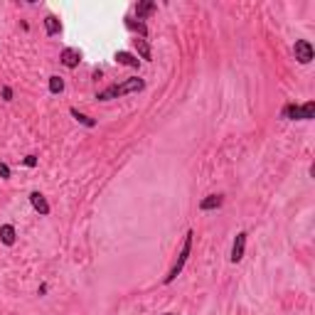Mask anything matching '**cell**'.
Returning a JSON list of instances; mask_svg holds the SVG:
<instances>
[{
	"label": "cell",
	"instance_id": "1",
	"mask_svg": "<svg viewBox=\"0 0 315 315\" xmlns=\"http://www.w3.org/2000/svg\"><path fill=\"white\" fill-rule=\"evenodd\" d=\"M143 89H146V81L141 76H130V79L121 81V84L106 86L104 92L96 94V99L99 101H111V99H118V96H126V94H133V92H143Z\"/></svg>",
	"mask_w": 315,
	"mask_h": 315
},
{
	"label": "cell",
	"instance_id": "2",
	"mask_svg": "<svg viewBox=\"0 0 315 315\" xmlns=\"http://www.w3.org/2000/svg\"><path fill=\"white\" fill-rule=\"evenodd\" d=\"M192 232H187L185 234V239H183V246H180V254H177V259H175V263L170 266V271H167V276L163 278V283L165 286H170L175 278L183 274V268H185V263H187V259H190V251H192Z\"/></svg>",
	"mask_w": 315,
	"mask_h": 315
},
{
	"label": "cell",
	"instance_id": "3",
	"mask_svg": "<svg viewBox=\"0 0 315 315\" xmlns=\"http://www.w3.org/2000/svg\"><path fill=\"white\" fill-rule=\"evenodd\" d=\"M281 116H283L286 121H313L315 118V101H305L303 106L288 104Z\"/></svg>",
	"mask_w": 315,
	"mask_h": 315
},
{
	"label": "cell",
	"instance_id": "4",
	"mask_svg": "<svg viewBox=\"0 0 315 315\" xmlns=\"http://www.w3.org/2000/svg\"><path fill=\"white\" fill-rule=\"evenodd\" d=\"M293 55H296V59L300 62V64H310L315 57V50L313 44L308 42V39H296V44H293Z\"/></svg>",
	"mask_w": 315,
	"mask_h": 315
},
{
	"label": "cell",
	"instance_id": "5",
	"mask_svg": "<svg viewBox=\"0 0 315 315\" xmlns=\"http://www.w3.org/2000/svg\"><path fill=\"white\" fill-rule=\"evenodd\" d=\"M246 232H239L237 234V239H234V244H232V254H229V261L232 263H239L241 259H244V249H246Z\"/></svg>",
	"mask_w": 315,
	"mask_h": 315
},
{
	"label": "cell",
	"instance_id": "6",
	"mask_svg": "<svg viewBox=\"0 0 315 315\" xmlns=\"http://www.w3.org/2000/svg\"><path fill=\"white\" fill-rule=\"evenodd\" d=\"M59 62H62L67 69H74V67H79V62H81V55H79V50H74V47H67V50H62Z\"/></svg>",
	"mask_w": 315,
	"mask_h": 315
},
{
	"label": "cell",
	"instance_id": "7",
	"mask_svg": "<svg viewBox=\"0 0 315 315\" xmlns=\"http://www.w3.org/2000/svg\"><path fill=\"white\" fill-rule=\"evenodd\" d=\"M30 202H32V207L37 209L42 217H47V214H50V202L44 200V195H39V192H32V195H30Z\"/></svg>",
	"mask_w": 315,
	"mask_h": 315
},
{
	"label": "cell",
	"instance_id": "8",
	"mask_svg": "<svg viewBox=\"0 0 315 315\" xmlns=\"http://www.w3.org/2000/svg\"><path fill=\"white\" fill-rule=\"evenodd\" d=\"M18 239V232H15V227L13 224H3L0 227V241L5 244V246H13Z\"/></svg>",
	"mask_w": 315,
	"mask_h": 315
},
{
	"label": "cell",
	"instance_id": "9",
	"mask_svg": "<svg viewBox=\"0 0 315 315\" xmlns=\"http://www.w3.org/2000/svg\"><path fill=\"white\" fill-rule=\"evenodd\" d=\"M222 204H224V195H209V197H204L202 202H200V209L209 212V209H219Z\"/></svg>",
	"mask_w": 315,
	"mask_h": 315
},
{
	"label": "cell",
	"instance_id": "10",
	"mask_svg": "<svg viewBox=\"0 0 315 315\" xmlns=\"http://www.w3.org/2000/svg\"><path fill=\"white\" fill-rule=\"evenodd\" d=\"M44 32H47L50 37H55V35L62 32V22H59L57 15H47V18H44Z\"/></svg>",
	"mask_w": 315,
	"mask_h": 315
},
{
	"label": "cell",
	"instance_id": "11",
	"mask_svg": "<svg viewBox=\"0 0 315 315\" xmlns=\"http://www.w3.org/2000/svg\"><path fill=\"white\" fill-rule=\"evenodd\" d=\"M118 64H123V67H133V69H138V64H141V59L136 55H130V52H116V57H113Z\"/></svg>",
	"mask_w": 315,
	"mask_h": 315
},
{
	"label": "cell",
	"instance_id": "12",
	"mask_svg": "<svg viewBox=\"0 0 315 315\" xmlns=\"http://www.w3.org/2000/svg\"><path fill=\"white\" fill-rule=\"evenodd\" d=\"M133 44H136V50H138V55L143 57L146 62H150L153 59V52H150V44L146 42V39L141 37V39H133Z\"/></svg>",
	"mask_w": 315,
	"mask_h": 315
},
{
	"label": "cell",
	"instance_id": "13",
	"mask_svg": "<svg viewBox=\"0 0 315 315\" xmlns=\"http://www.w3.org/2000/svg\"><path fill=\"white\" fill-rule=\"evenodd\" d=\"M69 113L74 116V118L79 121V123H81V126H86V128H94V126H96V121H94L92 116H86V113L76 111V109H69Z\"/></svg>",
	"mask_w": 315,
	"mask_h": 315
},
{
	"label": "cell",
	"instance_id": "14",
	"mask_svg": "<svg viewBox=\"0 0 315 315\" xmlns=\"http://www.w3.org/2000/svg\"><path fill=\"white\" fill-rule=\"evenodd\" d=\"M153 10H155V3H153V0H146V3H138V5H136V13H138V20H141V18H146V15H150Z\"/></svg>",
	"mask_w": 315,
	"mask_h": 315
},
{
	"label": "cell",
	"instance_id": "15",
	"mask_svg": "<svg viewBox=\"0 0 315 315\" xmlns=\"http://www.w3.org/2000/svg\"><path fill=\"white\" fill-rule=\"evenodd\" d=\"M64 92V79L62 76H50V94H62Z\"/></svg>",
	"mask_w": 315,
	"mask_h": 315
},
{
	"label": "cell",
	"instance_id": "16",
	"mask_svg": "<svg viewBox=\"0 0 315 315\" xmlns=\"http://www.w3.org/2000/svg\"><path fill=\"white\" fill-rule=\"evenodd\" d=\"M126 27H130V30H138L141 35H148V30H146V25H143V22H133V20H126Z\"/></svg>",
	"mask_w": 315,
	"mask_h": 315
},
{
	"label": "cell",
	"instance_id": "17",
	"mask_svg": "<svg viewBox=\"0 0 315 315\" xmlns=\"http://www.w3.org/2000/svg\"><path fill=\"white\" fill-rule=\"evenodd\" d=\"M0 177H3V180H10V167L5 165V163H0Z\"/></svg>",
	"mask_w": 315,
	"mask_h": 315
},
{
	"label": "cell",
	"instance_id": "18",
	"mask_svg": "<svg viewBox=\"0 0 315 315\" xmlns=\"http://www.w3.org/2000/svg\"><path fill=\"white\" fill-rule=\"evenodd\" d=\"M22 163H25L27 167H35V165H37V158H35V155H27V158H25Z\"/></svg>",
	"mask_w": 315,
	"mask_h": 315
},
{
	"label": "cell",
	"instance_id": "19",
	"mask_svg": "<svg viewBox=\"0 0 315 315\" xmlns=\"http://www.w3.org/2000/svg\"><path fill=\"white\" fill-rule=\"evenodd\" d=\"M3 99H5V101L13 99V89H10V86H3Z\"/></svg>",
	"mask_w": 315,
	"mask_h": 315
},
{
	"label": "cell",
	"instance_id": "20",
	"mask_svg": "<svg viewBox=\"0 0 315 315\" xmlns=\"http://www.w3.org/2000/svg\"><path fill=\"white\" fill-rule=\"evenodd\" d=\"M163 315H172V313H163Z\"/></svg>",
	"mask_w": 315,
	"mask_h": 315
}]
</instances>
